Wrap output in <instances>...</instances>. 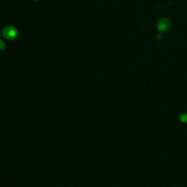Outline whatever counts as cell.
<instances>
[{
  "label": "cell",
  "mask_w": 187,
  "mask_h": 187,
  "mask_svg": "<svg viewBox=\"0 0 187 187\" xmlns=\"http://www.w3.org/2000/svg\"><path fill=\"white\" fill-rule=\"evenodd\" d=\"M18 31L13 26H7L3 29L2 35L6 40H14L18 37Z\"/></svg>",
  "instance_id": "6da1fadb"
},
{
  "label": "cell",
  "mask_w": 187,
  "mask_h": 187,
  "mask_svg": "<svg viewBox=\"0 0 187 187\" xmlns=\"http://www.w3.org/2000/svg\"><path fill=\"white\" fill-rule=\"evenodd\" d=\"M171 27V22L167 18H162L158 21L156 28L160 32H165L168 31Z\"/></svg>",
  "instance_id": "7a4b0ae2"
},
{
  "label": "cell",
  "mask_w": 187,
  "mask_h": 187,
  "mask_svg": "<svg viewBox=\"0 0 187 187\" xmlns=\"http://www.w3.org/2000/svg\"><path fill=\"white\" fill-rule=\"evenodd\" d=\"M6 48V44L2 40L0 39V50L1 51H4V49Z\"/></svg>",
  "instance_id": "3957f363"
},
{
  "label": "cell",
  "mask_w": 187,
  "mask_h": 187,
  "mask_svg": "<svg viewBox=\"0 0 187 187\" xmlns=\"http://www.w3.org/2000/svg\"><path fill=\"white\" fill-rule=\"evenodd\" d=\"M180 119L182 122L183 123H186L187 122V115L186 114H181L180 116Z\"/></svg>",
  "instance_id": "277c9868"
},
{
  "label": "cell",
  "mask_w": 187,
  "mask_h": 187,
  "mask_svg": "<svg viewBox=\"0 0 187 187\" xmlns=\"http://www.w3.org/2000/svg\"><path fill=\"white\" fill-rule=\"evenodd\" d=\"M34 1H38V0H34Z\"/></svg>",
  "instance_id": "5b68a950"
}]
</instances>
